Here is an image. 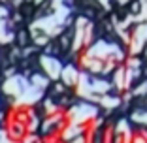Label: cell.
<instances>
[{
    "label": "cell",
    "mask_w": 147,
    "mask_h": 143,
    "mask_svg": "<svg viewBox=\"0 0 147 143\" xmlns=\"http://www.w3.org/2000/svg\"><path fill=\"white\" fill-rule=\"evenodd\" d=\"M94 115H96V107H92V105H89V104H81V105L74 107L72 111L68 113V119H70V122H78V124H81V122L92 119Z\"/></svg>",
    "instance_id": "1"
},
{
    "label": "cell",
    "mask_w": 147,
    "mask_h": 143,
    "mask_svg": "<svg viewBox=\"0 0 147 143\" xmlns=\"http://www.w3.org/2000/svg\"><path fill=\"white\" fill-rule=\"evenodd\" d=\"M26 89H28V87H26L25 79H23V77H17V75H15V77H9L8 81L4 83V91L8 92V94H15L17 98L26 91Z\"/></svg>",
    "instance_id": "2"
},
{
    "label": "cell",
    "mask_w": 147,
    "mask_h": 143,
    "mask_svg": "<svg viewBox=\"0 0 147 143\" xmlns=\"http://www.w3.org/2000/svg\"><path fill=\"white\" fill-rule=\"evenodd\" d=\"M42 66L45 68V72H47L49 77H59L61 75V64H59V60H55V58H51V56H43L42 58Z\"/></svg>",
    "instance_id": "3"
},
{
    "label": "cell",
    "mask_w": 147,
    "mask_h": 143,
    "mask_svg": "<svg viewBox=\"0 0 147 143\" xmlns=\"http://www.w3.org/2000/svg\"><path fill=\"white\" fill-rule=\"evenodd\" d=\"M83 128L78 124V122H72V124L66 128V130H62V138L64 139H74V138H78V136H81Z\"/></svg>",
    "instance_id": "4"
},
{
    "label": "cell",
    "mask_w": 147,
    "mask_h": 143,
    "mask_svg": "<svg viewBox=\"0 0 147 143\" xmlns=\"http://www.w3.org/2000/svg\"><path fill=\"white\" fill-rule=\"evenodd\" d=\"M62 79H64L66 85H74L76 81H79V74L72 68V66H68V68L62 72Z\"/></svg>",
    "instance_id": "5"
},
{
    "label": "cell",
    "mask_w": 147,
    "mask_h": 143,
    "mask_svg": "<svg viewBox=\"0 0 147 143\" xmlns=\"http://www.w3.org/2000/svg\"><path fill=\"white\" fill-rule=\"evenodd\" d=\"M25 132H26L25 124H17V122H13V124H11V132H9V134H11L13 138H19V139H21L23 136H25Z\"/></svg>",
    "instance_id": "6"
},
{
    "label": "cell",
    "mask_w": 147,
    "mask_h": 143,
    "mask_svg": "<svg viewBox=\"0 0 147 143\" xmlns=\"http://www.w3.org/2000/svg\"><path fill=\"white\" fill-rule=\"evenodd\" d=\"M100 102L106 105V107H115L117 104H119V100L117 98H108V96H104V98H100Z\"/></svg>",
    "instance_id": "7"
},
{
    "label": "cell",
    "mask_w": 147,
    "mask_h": 143,
    "mask_svg": "<svg viewBox=\"0 0 147 143\" xmlns=\"http://www.w3.org/2000/svg\"><path fill=\"white\" fill-rule=\"evenodd\" d=\"M32 85H36L38 89H43L45 85H47V79H45V77H40V75H34V77H32Z\"/></svg>",
    "instance_id": "8"
},
{
    "label": "cell",
    "mask_w": 147,
    "mask_h": 143,
    "mask_svg": "<svg viewBox=\"0 0 147 143\" xmlns=\"http://www.w3.org/2000/svg\"><path fill=\"white\" fill-rule=\"evenodd\" d=\"M72 143H87V139L83 138V136H78V138H74Z\"/></svg>",
    "instance_id": "9"
},
{
    "label": "cell",
    "mask_w": 147,
    "mask_h": 143,
    "mask_svg": "<svg viewBox=\"0 0 147 143\" xmlns=\"http://www.w3.org/2000/svg\"><path fill=\"white\" fill-rule=\"evenodd\" d=\"M132 143H145V139H143V138H134V141H132Z\"/></svg>",
    "instance_id": "10"
},
{
    "label": "cell",
    "mask_w": 147,
    "mask_h": 143,
    "mask_svg": "<svg viewBox=\"0 0 147 143\" xmlns=\"http://www.w3.org/2000/svg\"><path fill=\"white\" fill-rule=\"evenodd\" d=\"M38 2H40V0H38Z\"/></svg>",
    "instance_id": "11"
}]
</instances>
